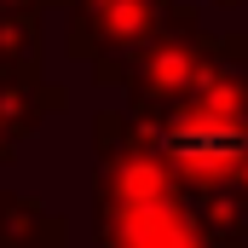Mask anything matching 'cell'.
Wrapping results in <instances>:
<instances>
[{
  "mask_svg": "<svg viewBox=\"0 0 248 248\" xmlns=\"http://www.w3.org/2000/svg\"><path fill=\"white\" fill-rule=\"evenodd\" d=\"M93 237L98 248H219L185 185L168 173V162L139 139L127 110H104L93 122Z\"/></svg>",
  "mask_w": 248,
  "mask_h": 248,
  "instance_id": "cell-1",
  "label": "cell"
},
{
  "mask_svg": "<svg viewBox=\"0 0 248 248\" xmlns=\"http://www.w3.org/2000/svg\"><path fill=\"white\" fill-rule=\"evenodd\" d=\"M58 6L69 17V58L93 63V75L127 58L173 12V0H58Z\"/></svg>",
  "mask_w": 248,
  "mask_h": 248,
  "instance_id": "cell-2",
  "label": "cell"
},
{
  "mask_svg": "<svg viewBox=\"0 0 248 248\" xmlns=\"http://www.w3.org/2000/svg\"><path fill=\"white\" fill-rule=\"evenodd\" d=\"M52 110H63V87H52L41 69H6L0 75V162L46 122Z\"/></svg>",
  "mask_w": 248,
  "mask_h": 248,
  "instance_id": "cell-3",
  "label": "cell"
},
{
  "mask_svg": "<svg viewBox=\"0 0 248 248\" xmlns=\"http://www.w3.org/2000/svg\"><path fill=\"white\" fill-rule=\"evenodd\" d=\"M0 248H69V225L41 196L0 190Z\"/></svg>",
  "mask_w": 248,
  "mask_h": 248,
  "instance_id": "cell-4",
  "label": "cell"
},
{
  "mask_svg": "<svg viewBox=\"0 0 248 248\" xmlns=\"http://www.w3.org/2000/svg\"><path fill=\"white\" fill-rule=\"evenodd\" d=\"M41 69V17H0V75Z\"/></svg>",
  "mask_w": 248,
  "mask_h": 248,
  "instance_id": "cell-5",
  "label": "cell"
},
{
  "mask_svg": "<svg viewBox=\"0 0 248 248\" xmlns=\"http://www.w3.org/2000/svg\"><path fill=\"white\" fill-rule=\"evenodd\" d=\"M46 0H0V17H41Z\"/></svg>",
  "mask_w": 248,
  "mask_h": 248,
  "instance_id": "cell-6",
  "label": "cell"
},
{
  "mask_svg": "<svg viewBox=\"0 0 248 248\" xmlns=\"http://www.w3.org/2000/svg\"><path fill=\"white\" fill-rule=\"evenodd\" d=\"M214 6H243V0H214Z\"/></svg>",
  "mask_w": 248,
  "mask_h": 248,
  "instance_id": "cell-7",
  "label": "cell"
},
{
  "mask_svg": "<svg viewBox=\"0 0 248 248\" xmlns=\"http://www.w3.org/2000/svg\"><path fill=\"white\" fill-rule=\"evenodd\" d=\"M231 248H248V237H243V243H231Z\"/></svg>",
  "mask_w": 248,
  "mask_h": 248,
  "instance_id": "cell-8",
  "label": "cell"
}]
</instances>
